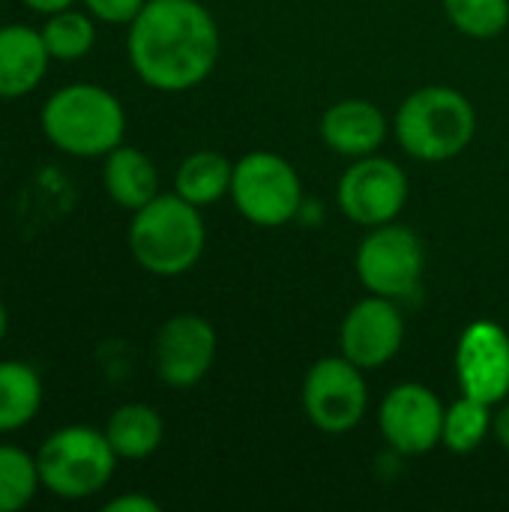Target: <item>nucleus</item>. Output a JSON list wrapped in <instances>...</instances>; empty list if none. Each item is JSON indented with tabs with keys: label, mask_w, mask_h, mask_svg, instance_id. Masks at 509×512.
<instances>
[{
	"label": "nucleus",
	"mask_w": 509,
	"mask_h": 512,
	"mask_svg": "<svg viewBox=\"0 0 509 512\" xmlns=\"http://www.w3.org/2000/svg\"><path fill=\"white\" fill-rule=\"evenodd\" d=\"M357 279L369 294L390 300H411L423 288L426 273V249L417 231L387 222L366 231L357 246Z\"/></svg>",
	"instance_id": "0eeeda50"
},
{
	"label": "nucleus",
	"mask_w": 509,
	"mask_h": 512,
	"mask_svg": "<svg viewBox=\"0 0 509 512\" xmlns=\"http://www.w3.org/2000/svg\"><path fill=\"white\" fill-rule=\"evenodd\" d=\"M405 342V318L390 297H363L354 303L339 327L342 357H348L363 372L387 366Z\"/></svg>",
	"instance_id": "ddd939ff"
},
{
	"label": "nucleus",
	"mask_w": 509,
	"mask_h": 512,
	"mask_svg": "<svg viewBox=\"0 0 509 512\" xmlns=\"http://www.w3.org/2000/svg\"><path fill=\"white\" fill-rule=\"evenodd\" d=\"M393 132L408 156L420 162H450L474 141L477 111L456 87L429 84L405 96Z\"/></svg>",
	"instance_id": "20e7f679"
},
{
	"label": "nucleus",
	"mask_w": 509,
	"mask_h": 512,
	"mask_svg": "<svg viewBox=\"0 0 509 512\" xmlns=\"http://www.w3.org/2000/svg\"><path fill=\"white\" fill-rule=\"evenodd\" d=\"M102 432H105L108 444L114 447L117 459L138 462L159 450V444L165 438V423L156 408H150L144 402H126L108 417Z\"/></svg>",
	"instance_id": "f3484780"
},
{
	"label": "nucleus",
	"mask_w": 509,
	"mask_h": 512,
	"mask_svg": "<svg viewBox=\"0 0 509 512\" xmlns=\"http://www.w3.org/2000/svg\"><path fill=\"white\" fill-rule=\"evenodd\" d=\"M231 201L237 213L258 228H282L294 222L306 204L297 168L273 150H252L234 162Z\"/></svg>",
	"instance_id": "423d86ee"
},
{
	"label": "nucleus",
	"mask_w": 509,
	"mask_h": 512,
	"mask_svg": "<svg viewBox=\"0 0 509 512\" xmlns=\"http://www.w3.org/2000/svg\"><path fill=\"white\" fill-rule=\"evenodd\" d=\"M456 378L465 396L501 405L509 396V333L489 318L471 321L456 345Z\"/></svg>",
	"instance_id": "f8f14e48"
},
{
	"label": "nucleus",
	"mask_w": 509,
	"mask_h": 512,
	"mask_svg": "<svg viewBox=\"0 0 509 512\" xmlns=\"http://www.w3.org/2000/svg\"><path fill=\"white\" fill-rule=\"evenodd\" d=\"M42 408V378L24 360H0V435L18 432Z\"/></svg>",
	"instance_id": "6ab92c4d"
},
{
	"label": "nucleus",
	"mask_w": 509,
	"mask_h": 512,
	"mask_svg": "<svg viewBox=\"0 0 509 512\" xmlns=\"http://www.w3.org/2000/svg\"><path fill=\"white\" fill-rule=\"evenodd\" d=\"M387 117L369 99H342L330 105L321 117V138L324 144L348 159L372 156L387 141Z\"/></svg>",
	"instance_id": "4468645a"
},
{
	"label": "nucleus",
	"mask_w": 509,
	"mask_h": 512,
	"mask_svg": "<svg viewBox=\"0 0 509 512\" xmlns=\"http://www.w3.org/2000/svg\"><path fill=\"white\" fill-rule=\"evenodd\" d=\"M147 0H84L87 12L108 24H132V18L144 9Z\"/></svg>",
	"instance_id": "b1692460"
},
{
	"label": "nucleus",
	"mask_w": 509,
	"mask_h": 512,
	"mask_svg": "<svg viewBox=\"0 0 509 512\" xmlns=\"http://www.w3.org/2000/svg\"><path fill=\"white\" fill-rule=\"evenodd\" d=\"M207 246V228L201 207L189 204L177 192L156 195L150 204L132 213L129 249L132 258L153 276L174 279L189 273Z\"/></svg>",
	"instance_id": "f03ea898"
},
{
	"label": "nucleus",
	"mask_w": 509,
	"mask_h": 512,
	"mask_svg": "<svg viewBox=\"0 0 509 512\" xmlns=\"http://www.w3.org/2000/svg\"><path fill=\"white\" fill-rule=\"evenodd\" d=\"M219 351V336L213 324L201 315L183 312L168 318L156 333V375L174 390H189L207 378Z\"/></svg>",
	"instance_id": "9b49d317"
},
{
	"label": "nucleus",
	"mask_w": 509,
	"mask_h": 512,
	"mask_svg": "<svg viewBox=\"0 0 509 512\" xmlns=\"http://www.w3.org/2000/svg\"><path fill=\"white\" fill-rule=\"evenodd\" d=\"M492 435H495V441L509 450V402L504 399L501 405H498V411H495V417H492Z\"/></svg>",
	"instance_id": "a878e982"
},
{
	"label": "nucleus",
	"mask_w": 509,
	"mask_h": 512,
	"mask_svg": "<svg viewBox=\"0 0 509 512\" xmlns=\"http://www.w3.org/2000/svg\"><path fill=\"white\" fill-rule=\"evenodd\" d=\"M102 183L111 201L123 210H141L159 195V171L138 147H114L102 165Z\"/></svg>",
	"instance_id": "dca6fc26"
},
{
	"label": "nucleus",
	"mask_w": 509,
	"mask_h": 512,
	"mask_svg": "<svg viewBox=\"0 0 509 512\" xmlns=\"http://www.w3.org/2000/svg\"><path fill=\"white\" fill-rule=\"evenodd\" d=\"M444 12L471 39H495L509 24V0H444Z\"/></svg>",
	"instance_id": "5701e85b"
},
{
	"label": "nucleus",
	"mask_w": 509,
	"mask_h": 512,
	"mask_svg": "<svg viewBox=\"0 0 509 512\" xmlns=\"http://www.w3.org/2000/svg\"><path fill=\"white\" fill-rule=\"evenodd\" d=\"M105 512H159V501L129 492V495H117L105 504Z\"/></svg>",
	"instance_id": "393cba45"
},
{
	"label": "nucleus",
	"mask_w": 509,
	"mask_h": 512,
	"mask_svg": "<svg viewBox=\"0 0 509 512\" xmlns=\"http://www.w3.org/2000/svg\"><path fill=\"white\" fill-rule=\"evenodd\" d=\"M126 54L147 87L186 93L207 81L219 63V24L198 0H147L129 24Z\"/></svg>",
	"instance_id": "f257e3e1"
},
{
	"label": "nucleus",
	"mask_w": 509,
	"mask_h": 512,
	"mask_svg": "<svg viewBox=\"0 0 509 512\" xmlns=\"http://www.w3.org/2000/svg\"><path fill=\"white\" fill-rule=\"evenodd\" d=\"M36 456L15 444H0V512L24 510L39 492Z\"/></svg>",
	"instance_id": "4be33fe9"
},
{
	"label": "nucleus",
	"mask_w": 509,
	"mask_h": 512,
	"mask_svg": "<svg viewBox=\"0 0 509 512\" xmlns=\"http://www.w3.org/2000/svg\"><path fill=\"white\" fill-rule=\"evenodd\" d=\"M492 405L474 399V396H465L459 402H453L447 411H444V432H441V444L450 450V453H459V456H468L474 453L486 435H492Z\"/></svg>",
	"instance_id": "aec40b11"
},
{
	"label": "nucleus",
	"mask_w": 509,
	"mask_h": 512,
	"mask_svg": "<svg viewBox=\"0 0 509 512\" xmlns=\"http://www.w3.org/2000/svg\"><path fill=\"white\" fill-rule=\"evenodd\" d=\"M39 30L51 60H81L96 42L93 15L78 9H60L54 15H45V24Z\"/></svg>",
	"instance_id": "412c9836"
},
{
	"label": "nucleus",
	"mask_w": 509,
	"mask_h": 512,
	"mask_svg": "<svg viewBox=\"0 0 509 512\" xmlns=\"http://www.w3.org/2000/svg\"><path fill=\"white\" fill-rule=\"evenodd\" d=\"M369 408V384L363 369L348 357H321L303 378V411L309 423L327 435H345L360 426Z\"/></svg>",
	"instance_id": "6e6552de"
},
{
	"label": "nucleus",
	"mask_w": 509,
	"mask_h": 512,
	"mask_svg": "<svg viewBox=\"0 0 509 512\" xmlns=\"http://www.w3.org/2000/svg\"><path fill=\"white\" fill-rule=\"evenodd\" d=\"M234 162L219 150H195L189 153L174 174V192L195 207H213L225 195H231Z\"/></svg>",
	"instance_id": "a211bd4d"
},
{
	"label": "nucleus",
	"mask_w": 509,
	"mask_h": 512,
	"mask_svg": "<svg viewBox=\"0 0 509 512\" xmlns=\"http://www.w3.org/2000/svg\"><path fill=\"white\" fill-rule=\"evenodd\" d=\"M36 468L45 492L63 501H84L111 483L117 453L105 432L90 426H63L42 441Z\"/></svg>",
	"instance_id": "39448f33"
},
{
	"label": "nucleus",
	"mask_w": 509,
	"mask_h": 512,
	"mask_svg": "<svg viewBox=\"0 0 509 512\" xmlns=\"http://www.w3.org/2000/svg\"><path fill=\"white\" fill-rule=\"evenodd\" d=\"M27 9H33V12H39V15H54V12H60V9H69L75 0H21Z\"/></svg>",
	"instance_id": "bb28decb"
},
{
	"label": "nucleus",
	"mask_w": 509,
	"mask_h": 512,
	"mask_svg": "<svg viewBox=\"0 0 509 512\" xmlns=\"http://www.w3.org/2000/svg\"><path fill=\"white\" fill-rule=\"evenodd\" d=\"M45 138L78 159L108 156L123 144L126 111L120 99L99 84H66L42 105Z\"/></svg>",
	"instance_id": "7ed1b4c3"
},
{
	"label": "nucleus",
	"mask_w": 509,
	"mask_h": 512,
	"mask_svg": "<svg viewBox=\"0 0 509 512\" xmlns=\"http://www.w3.org/2000/svg\"><path fill=\"white\" fill-rule=\"evenodd\" d=\"M444 411L447 408L426 384L405 381L384 396L378 408V429L387 447L399 456H426L441 444Z\"/></svg>",
	"instance_id": "9d476101"
},
{
	"label": "nucleus",
	"mask_w": 509,
	"mask_h": 512,
	"mask_svg": "<svg viewBox=\"0 0 509 512\" xmlns=\"http://www.w3.org/2000/svg\"><path fill=\"white\" fill-rule=\"evenodd\" d=\"M51 63L42 30L30 24L0 27V99H18L39 87Z\"/></svg>",
	"instance_id": "2eb2a0df"
},
{
	"label": "nucleus",
	"mask_w": 509,
	"mask_h": 512,
	"mask_svg": "<svg viewBox=\"0 0 509 512\" xmlns=\"http://www.w3.org/2000/svg\"><path fill=\"white\" fill-rule=\"evenodd\" d=\"M408 174L399 162L387 156H360L354 159L336 186L339 210L363 228L396 222L408 204Z\"/></svg>",
	"instance_id": "1a4fd4ad"
},
{
	"label": "nucleus",
	"mask_w": 509,
	"mask_h": 512,
	"mask_svg": "<svg viewBox=\"0 0 509 512\" xmlns=\"http://www.w3.org/2000/svg\"><path fill=\"white\" fill-rule=\"evenodd\" d=\"M6 330H9V315H6V306L0 303V342H3V336H6Z\"/></svg>",
	"instance_id": "cd10ccee"
}]
</instances>
